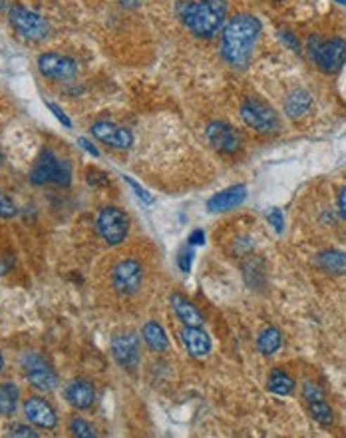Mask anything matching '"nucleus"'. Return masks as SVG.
<instances>
[{
    "instance_id": "f257e3e1",
    "label": "nucleus",
    "mask_w": 346,
    "mask_h": 438,
    "mask_svg": "<svg viewBox=\"0 0 346 438\" xmlns=\"http://www.w3.org/2000/svg\"><path fill=\"white\" fill-rule=\"evenodd\" d=\"M261 35V20L253 14L233 16L221 36V54L233 68H245L253 56L255 44Z\"/></svg>"
},
{
    "instance_id": "f03ea898",
    "label": "nucleus",
    "mask_w": 346,
    "mask_h": 438,
    "mask_svg": "<svg viewBox=\"0 0 346 438\" xmlns=\"http://www.w3.org/2000/svg\"><path fill=\"white\" fill-rule=\"evenodd\" d=\"M227 11V0H199L185 4L181 18L193 35L199 38H211L219 32Z\"/></svg>"
},
{
    "instance_id": "7ed1b4c3",
    "label": "nucleus",
    "mask_w": 346,
    "mask_h": 438,
    "mask_svg": "<svg viewBox=\"0 0 346 438\" xmlns=\"http://www.w3.org/2000/svg\"><path fill=\"white\" fill-rule=\"evenodd\" d=\"M309 52H311L314 64L323 72H328V74L342 68V64L346 62V42L342 38L323 40L319 36H311Z\"/></svg>"
},
{
    "instance_id": "20e7f679",
    "label": "nucleus",
    "mask_w": 346,
    "mask_h": 438,
    "mask_svg": "<svg viewBox=\"0 0 346 438\" xmlns=\"http://www.w3.org/2000/svg\"><path fill=\"white\" fill-rule=\"evenodd\" d=\"M30 182L36 185H70V182H72V168H70L68 162L58 160L50 150H44L38 156L34 168L30 172Z\"/></svg>"
},
{
    "instance_id": "39448f33",
    "label": "nucleus",
    "mask_w": 346,
    "mask_h": 438,
    "mask_svg": "<svg viewBox=\"0 0 346 438\" xmlns=\"http://www.w3.org/2000/svg\"><path fill=\"white\" fill-rule=\"evenodd\" d=\"M243 122L249 127H253L259 134H275L281 127V120H278L277 112L265 102L257 100V98H249L241 108Z\"/></svg>"
},
{
    "instance_id": "423d86ee",
    "label": "nucleus",
    "mask_w": 346,
    "mask_h": 438,
    "mask_svg": "<svg viewBox=\"0 0 346 438\" xmlns=\"http://www.w3.org/2000/svg\"><path fill=\"white\" fill-rule=\"evenodd\" d=\"M98 230L108 245H120L127 237L129 218L120 208L108 206L98 215Z\"/></svg>"
},
{
    "instance_id": "0eeeda50",
    "label": "nucleus",
    "mask_w": 346,
    "mask_h": 438,
    "mask_svg": "<svg viewBox=\"0 0 346 438\" xmlns=\"http://www.w3.org/2000/svg\"><path fill=\"white\" fill-rule=\"evenodd\" d=\"M23 367L26 370V379L36 391L50 392L58 387L56 370L48 365L44 358L36 353H28L23 357Z\"/></svg>"
},
{
    "instance_id": "6e6552de",
    "label": "nucleus",
    "mask_w": 346,
    "mask_h": 438,
    "mask_svg": "<svg viewBox=\"0 0 346 438\" xmlns=\"http://www.w3.org/2000/svg\"><path fill=\"white\" fill-rule=\"evenodd\" d=\"M12 28L28 40H42L50 32V24L36 12L24 6H14L11 11Z\"/></svg>"
},
{
    "instance_id": "1a4fd4ad",
    "label": "nucleus",
    "mask_w": 346,
    "mask_h": 438,
    "mask_svg": "<svg viewBox=\"0 0 346 438\" xmlns=\"http://www.w3.org/2000/svg\"><path fill=\"white\" fill-rule=\"evenodd\" d=\"M141 281H143V267L138 261L126 259V261H122L114 267L112 283H114V289L120 295L138 293L139 287H141Z\"/></svg>"
},
{
    "instance_id": "9d476101",
    "label": "nucleus",
    "mask_w": 346,
    "mask_h": 438,
    "mask_svg": "<svg viewBox=\"0 0 346 438\" xmlns=\"http://www.w3.org/2000/svg\"><path fill=\"white\" fill-rule=\"evenodd\" d=\"M38 70L50 80H70L78 74V62L74 58L46 52L38 58Z\"/></svg>"
},
{
    "instance_id": "9b49d317",
    "label": "nucleus",
    "mask_w": 346,
    "mask_h": 438,
    "mask_svg": "<svg viewBox=\"0 0 346 438\" xmlns=\"http://www.w3.org/2000/svg\"><path fill=\"white\" fill-rule=\"evenodd\" d=\"M209 144L221 154H237L241 150V136L239 132L225 122H213L207 127Z\"/></svg>"
},
{
    "instance_id": "f8f14e48",
    "label": "nucleus",
    "mask_w": 346,
    "mask_h": 438,
    "mask_svg": "<svg viewBox=\"0 0 346 438\" xmlns=\"http://www.w3.org/2000/svg\"><path fill=\"white\" fill-rule=\"evenodd\" d=\"M112 353L120 367L136 369L139 365V339L138 334H115L112 339Z\"/></svg>"
},
{
    "instance_id": "ddd939ff",
    "label": "nucleus",
    "mask_w": 346,
    "mask_h": 438,
    "mask_svg": "<svg viewBox=\"0 0 346 438\" xmlns=\"http://www.w3.org/2000/svg\"><path fill=\"white\" fill-rule=\"evenodd\" d=\"M24 415H26L30 425H34L38 428L52 430L58 425L56 411L40 396H30V399L24 401Z\"/></svg>"
},
{
    "instance_id": "4468645a",
    "label": "nucleus",
    "mask_w": 346,
    "mask_h": 438,
    "mask_svg": "<svg viewBox=\"0 0 346 438\" xmlns=\"http://www.w3.org/2000/svg\"><path fill=\"white\" fill-rule=\"evenodd\" d=\"M92 134L96 139L104 142L112 148H117V150H127L134 144L132 132L126 127L115 126L112 122H96L92 126Z\"/></svg>"
},
{
    "instance_id": "2eb2a0df",
    "label": "nucleus",
    "mask_w": 346,
    "mask_h": 438,
    "mask_svg": "<svg viewBox=\"0 0 346 438\" xmlns=\"http://www.w3.org/2000/svg\"><path fill=\"white\" fill-rule=\"evenodd\" d=\"M181 341H184L185 349L191 357L203 358L207 357L209 351H211V339L209 334L199 329V327H189L185 325L184 331H181Z\"/></svg>"
},
{
    "instance_id": "dca6fc26",
    "label": "nucleus",
    "mask_w": 346,
    "mask_h": 438,
    "mask_svg": "<svg viewBox=\"0 0 346 438\" xmlns=\"http://www.w3.org/2000/svg\"><path fill=\"white\" fill-rule=\"evenodd\" d=\"M247 197V187L245 185H233L227 187L225 192H221L217 196H213L207 201V209L213 213H223L233 208H239Z\"/></svg>"
},
{
    "instance_id": "f3484780",
    "label": "nucleus",
    "mask_w": 346,
    "mask_h": 438,
    "mask_svg": "<svg viewBox=\"0 0 346 438\" xmlns=\"http://www.w3.org/2000/svg\"><path fill=\"white\" fill-rule=\"evenodd\" d=\"M66 401L74 408H90L96 401V389L90 381H72L66 387Z\"/></svg>"
},
{
    "instance_id": "a211bd4d",
    "label": "nucleus",
    "mask_w": 346,
    "mask_h": 438,
    "mask_svg": "<svg viewBox=\"0 0 346 438\" xmlns=\"http://www.w3.org/2000/svg\"><path fill=\"white\" fill-rule=\"evenodd\" d=\"M172 307L175 315L184 321V325H189V327H201L203 325V315L197 309L196 305L191 301L179 295V293H173L172 295Z\"/></svg>"
},
{
    "instance_id": "6ab92c4d",
    "label": "nucleus",
    "mask_w": 346,
    "mask_h": 438,
    "mask_svg": "<svg viewBox=\"0 0 346 438\" xmlns=\"http://www.w3.org/2000/svg\"><path fill=\"white\" fill-rule=\"evenodd\" d=\"M311 104V94L299 88V90H293V92L288 94L287 102H285V112H287L290 120H299V118H302V115L309 112Z\"/></svg>"
},
{
    "instance_id": "aec40b11",
    "label": "nucleus",
    "mask_w": 346,
    "mask_h": 438,
    "mask_svg": "<svg viewBox=\"0 0 346 438\" xmlns=\"http://www.w3.org/2000/svg\"><path fill=\"white\" fill-rule=\"evenodd\" d=\"M141 334H143L146 345L150 346L151 351H155V353L167 351L169 339H167V334H165V331H163V327L160 323H155V321L146 323L143 325V329H141Z\"/></svg>"
},
{
    "instance_id": "412c9836",
    "label": "nucleus",
    "mask_w": 346,
    "mask_h": 438,
    "mask_svg": "<svg viewBox=\"0 0 346 438\" xmlns=\"http://www.w3.org/2000/svg\"><path fill=\"white\" fill-rule=\"evenodd\" d=\"M316 265L324 269L326 273H335V275H342L346 273V254L342 251H323V254L316 257Z\"/></svg>"
},
{
    "instance_id": "4be33fe9",
    "label": "nucleus",
    "mask_w": 346,
    "mask_h": 438,
    "mask_svg": "<svg viewBox=\"0 0 346 438\" xmlns=\"http://www.w3.org/2000/svg\"><path fill=\"white\" fill-rule=\"evenodd\" d=\"M283 345V337H281V331H278L277 327H265L261 333H259V339H257V346H259V351L267 355V357H271V355H275L278 349Z\"/></svg>"
},
{
    "instance_id": "5701e85b",
    "label": "nucleus",
    "mask_w": 346,
    "mask_h": 438,
    "mask_svg": "<svg viewBox=\"0 0 346 438\" xmlns=\"http://www.w3.org/2000/svg\"><path fill=\"white\" fill-rule=\"evenodd\" d=\"M16 404H18V389L12 382H0V415H14Z\"/></svg>"
},
{
    "instance_id": "b1692460",
    "label": "nucleus",
    "mask_w": 346,
    "mask_h": 438,
    "mask_svg": "<svg viewBox=\"0 0 346 438\" xmlns=\"http://www.w3.org/2000/svg\"><path fill=\"white\" fill-rule=\"evenodd\" d=\"M267 387H269V391L275 392V394H278V396H288L290 392L295 391V381L288 377L287 373L275 369L273 373H271V377H269Z\"/></svg>"
},
{
    "instance_id": "393cba45",
    "label": "nucleus",
    "mask_w": 346,
    "mask_h": 438,
    "mask_svg": "<svg viewBox=\"0 0 346 438\" xmlns=\"http://www.w3.org/2000/svg\"><path fill=\"white\" fill-rule=\"evenodd\" d=\"M309 408H311V415L314 416L316 423H321V425H333L335 423V413L328 404L324 403V399L309 403Z\"/></svg>"
},
{
    "instance_id": "a878e982",
    "label": "nucleus",
    "mask_w": 346,
    "mask_h": 438,
    "mask_svg": "<svg viewBox=\"0 0 346 438\" xmlns=\"http://www.w3.org/2000/svg\"><path fill=\"white\" fill-rule=\"evenodd\" d=\"M70 430H72V434H74V437H80V438L98 437L96 428H94L90 423H86L84 418H72V420H70Z\"/></svg>"
},
{
    "instance_id": "bb28decb",
    "label": "nucleus",
    "mask_w": 346,
    "mask_h": 438,
    "mask_svg": "<svg viewBox=\"0 0 346 438\" xmlns=\"http://www.w3.org/2000/svg\"><path fill=\"white\" fill-rule=\"evenodd\" d=\"M16 213H18V209L14 206V201H12L11 197L6 196L4 192H0V218L11 219L14 218Z\"/></svg>"
},
{
    "instance_id": "cd10ccee",
    "label": "nucleus",
    "mask_w": 346,
    "mask_h": 438,
    "mask_svg": "<svg viewBox=\"0 0 346 438\" xmlns=\"http://www.w3.org/2000/svg\"><path fill=\"white\" fill-rule=\"evenodd\" d=\"M305 399H307V403H312V401H321V399H324L323 387L312 381L307 382V384H305Z\"/></svg>"
},
{
    "instance_id": "c85d7f7f",
    "label": "nucleus",
    "mask_w": 346,
    "mask_h": 438,
    "mask_svg": "<svg viewBox=\"0 0 346 438\" xmlns=\"http://www.w3.org/2000/svg\"><path fill=\"white\" fill-rule=\"evenodd\" d=\"M267 219H269V223L277 230V233H283L285 230V218H283V211L278 208H271L267 211Z\"/></svg>"
},
{
    "instance_id": "c756f323",
    "label": "nucleus",
    "mask_w": 346,
    "mask_h": 438,
    "mask_svg": "<svg viewBox=\"0 0 346 438\" xmlns=\"http://www.w3.org/2000/svg\"><path fill=\"white\" fill-rule=\"evenodd\" d=\"M124 180H126L127 184L132 185V189L136 192V196H138L139 199L143 201V204H153V196H151L146 187H141V185H139L136 180H132V177H127V175H124Z\"/></svg>"
},
{
    "instance_id": "7c9ffc66",
    "label": "nucleus",
    "mask_w": 346,
    "mask_h": 438,
    "mask_svg": "<svg viewBox=\"0 0 346 438\" xmlns=\"http://www.w3.org/2000/svg\"><path fill=\"white\" fill-rule=\"evenodd\" d=\"M88 184L94 185V187H105V185H110V177H108V173L100 172V170H90L88 172Z\"/></svg>"
},
{
    "instance_id": "2f4dec72",
    "label": "nucleus",
    "mask_w": 346,
    "mask_h": 438,
    "mask_svg": "<svg viewBox=\"0 0 346 438\" xmlns=\"http://www.w3.org/2000/svg\"><path fill=\"white\" fill-rule=\"evenodd\" d=\"M8 437H23V438H38V432L32 430L30 427H24V425H18V427H12Z\"/></svg>"
},
{
    "instance_id": "473e14b6",
    "label": "nucleus",
    "mask_w": 346,
    "mask_h": 438,
    "mask_svg": "<svg viewBox=\"0 0 346 438\" xmlns=\"http://www.w3.org/2000/svg\"><path fill=\"white\" fill-rule=\"evenodd\" d=\"M177 263H179V269H181L184 273H189L191 263H193V251H191V249L181 251V254H179V259H177Z\"/></svg>"
},
{
    "instance_id": "72a5a7b5",
    "label": "nucleus",
    "mask_w": 346,
    "mask_h": 438,
    "mask_svg": "<svg viewBox=\"0 0 346 438\" xmlns=\"http://www.w3.org/2000/svg\"><path fill=\"white\" fill-rule=\"evenodd\" d=\"M46 106H48V110H52V114L56 115L58 122H62V124H64V127H72V122H70V118L64 114V110H62L60 106L52 104V102H46Z\"/></svg>"
},
{
    "instance_id": "f704fd0d",
    "label": "nucleus",
    "mask_w": 346,
    "mask_h": 438,
    "mask_svg": "<svg viewBox=\"0 0 346 438\" xmlns=\"http://www.w3.org/2000/svg\"><path fill=\"white\" fill-rule=\"evenodd\" d=\"M281 40H283V42H285V44H288V46L293 48V50H299V40H297V38H295V35H293V32H288V30H283V32H281Z\"/></svg>"
},
{
    "instance_id": "c9c22d12",
    "label": "nucleus",
    "mask_w": 346,
    "mask_h": 438,
    "mask_svg": "<svg viewBox=\"0 0 346 438\" xmlns=\"http://www.w3.org/2000/svg\"><path fill=\"white\" fill-rule=\"evenodd\" d=\"M78 144H80L82 148L88 151L90 156H94V158H100V150H98V148L94 146L92 142H88V139H86V138H80V139H78Z\"/></svg>"
},
{
    "instance_id": "e433bc0d",
    "label": "nucleus",
    "mask_w": 346,
    "mask_h": 438,
    "mask_svg": "<svg viewBox=\"0 0 346 438\" xmlns=\"http://www.w3.org/2000/svg\"><path fill=\"white\" fill-rule=\"evenodd\" d=\"M205 243V231L196 230L189 235V245H203Z\"/></svg>"
},
{
    "instance_id": "4c0bfd02",
    "label": "nucleus",
    "mask_w": 346,
    "mask_h": 438,
    "mask_svg": "<svg viewBox=\"0 0 346 438\" xmlns=\"http://www.w3.org/2000/svg\"><path fill=\"white\" fill-rule=\"evenodd\" d=\"M338 209H340V215L346 219V187H342L338 194Z\"/></svg>"
},
{
    "instance_id": "58836bf2",
    "label": "nucleus",
    "mask_w": 346,
    "mask_h": 438,
    "mask_svg": "<svg viewBox=\"0 0 346 438\" xmlns=\"http://www.w3.org/2000/svg\"><path fill=\"white\" fill-rule=\"evenodd\" d=\"M139 0H122V4H124V6H136Z\"/></svg>"
},
{
    "instance_id": "ea45409f",
    "label": "nucleus",
    "mask_w": 346,
    "mask_h": 438,
    "mask_svg": "<svg viewBox=\"0 0 346 438\" xmlns=\"http://www.w3.org/2000/svg\"><path fill=\"white\" fill-rule=\"evenodd\" d=\"M4 369V357H2V353H0V373Z\"/></svg>"
},
{
    "instance_id": "a19ab883",
    "label": "nucleus",
    "mask_w": 346,
    "mask_h": 438,
    "mask_svg": "<svg viewBox=\"0 0 346 438\" xmlns=\"http://www.w3.org/2000/svg\"><path fill=\"white\" fill-rule=\"evenodd\" d=\"M336 2H340V4H346V0H336Z\"/></svg>"
},
{
    "instance_id": "79ce46f5",
    "label": "nucleus",
    "mask_w": 346,
    "mask_h": 438,
    "mask_svg": "<svg viewBox=\"0 0 346 438\" xmlns=\"http://www.w3.org/2000/svg\"><path fill=\"white\" fill-rule=\"evenodd\" d=\"M275 2H283V0H275Z\"/></svg>"
}]
</instances>
